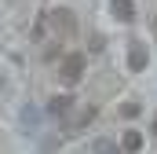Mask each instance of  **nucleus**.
Returning a JSON list of instances; mask_svg holds the SVG:
<instances>
[{"label":"nucleus","mask_w":157,"mask_h":154,"mask_svg":"<svg viewBox=\"0 0 157 154\" xmlns=\"http://www.w3.org/2000/svg\"><path fill=\"white\" fill-rule=\"evenodd\" d=\"M51 22H55V30H59V33H62V37H66V33H73V30H77V18H73V11H70V7H59V11H55V15H51Z\"/></svg>","instance_id":"f03ea898"},{"label":"nucleus","mask_w":157,"mask_h":154,"mask_svg":"<svg viewBox=\"0 0 157 154\" xmlns=\"http://www.w3.org/2000/svg\"><path fill=\"white\" fill-rule=\"evenodd\" d=\"M70 107H73L70 95H55V99L48 103V114H51V117H66V114H70Z\"/></svg>","instance_id":"423d86ee"},{"label":"nucleus","mask_w":157,"mask_h":154,"mask_svg":"<svg viewBox=\"0 0 157 154\" xmlns=\"http://www.w3.org/2000/svg\"><path fill=\"white\" fill-rule=\"evenodd\" d=\"M95 154H124V151L113 147V143H106V140H99V143H95Z\"/></svg>","instance_id":"0eeeda50"},{"label":"nucleus","mask_w":157,"mask_h":154,"mask_svg":"<svg viewBox=\"0 0 157 154\" xmlns=\"http://www.w3.org/2000/svg\"><path fill=\"white\" fill-rule=\"evenodd\" d=\"M121 151H124V154H139V151H143V132L128 128V132L121 136Z\"/></svg>","instance_id":"20e7f679"},{"label":"nucleus","mask_w":157,"mask_h":154,"mask_svg":"<svg viewBox=\"0 0 157 154\" xmlns=\"http://www.w3.org/2000/svg\"><path fill=\"white\" fill-rule=\"evenodd\" d=\"M121 117H139V103H124L121 107Z\"/></svg>","instance_id":"6e6552de"},{"label":"nucleus","mask_w":157,"mask_h":154,"mask_svg":"<svg viewBox=\"0 0 157 154\" xmlns=\"http://www.w3.org/2000/svg\"><path fill=\"white\" fill-rule=\"evenodd\" d=\"M146 63H150V55H146V48L143 44H132V51H128V66L139 74V70H146Z\"/></svg>","instance_id":"39448f33"},{"label":"nucleus","mask_w":157,"mask_h":154,"mask_svg":"<svg viewBox=\"0 0 157 154\" xmlns=\"http://www.w3.org/2000/svg\"><path fill=\"white\" fill-rule=\"evenodd\" d=\"M59 77H62V84H77L80 77H84V55L80 51H70L62 59V66H59Z\"/></svg>","instance_id":"f257e3e1"},{"label":"nucleus","mask_w":157,"mask_h":154,"mask_svg":"<svg viewBox=\"0 0 157 154\" xmlns=\"http://www.w3.org/2000/svg\"><path fill=\"white\" fill-rule=\"evenodd\" d=\"M110 11H113L117 22H132L135 18V4L132 0H110Z\"/></svg>","instance_id":"7ed1b4c3"}]
</instances>
